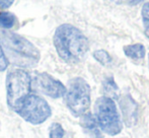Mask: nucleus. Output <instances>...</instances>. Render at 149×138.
Instances as JSON below:
<instances>
[{
	"label": "nucleus",
	"instance_id": "f257e3e1",
	"mask_svg": "<svg viewBox=\"0 0 149 138\" xmlns=\"http://www.w3.org/2000/svg\"><path fill=\"white\" fill-rule=\"evenodd\" d=\"M57 54L68 64H77L84 59L89 49L87 38L79 29L69 24L58 26L53 38Z\"/></svg>",
	"mask_w": 149,
	"mask_h": 138
},
{
	"label": "nucleus",
	"instance_id": "f03ea898",
	"mask_svg": "<svg viewBox=\"0 0 149 138\" xmlns=\"http://www.w3.org/2000/svg\"><path fill=\"white\" fill-rule=\"evenodd\" d=\"M0 43L9 63L20 67H33L39 63L41 53L39 49L22 36L11 32L0 35Z\"/></svg>",
	"mask_w": 149,
	"mask_h": 138
},
{
	"label": "nucleus",
	"instance_id": "7ed1b4c3",
	"mask_svg": "<svg viewBox=\"0 0 149 138\" xmlns=\"http://www.w3.org/2000/svg\"><path fill=\"white\" fill-rule=\"evenodd\" d=\"M33 79L31 74L22 68L10 70L6 75V102L15 112L22 102L31 93Z\"/></svg>",
	"mask_w": 149,
	"mask_h": 138
},
{
	"label": "nucleus",
	"instance_id": "20e7f679",
	"mask_svg": "<svg viewBox=\"0 0 149 138\" xmlns=\"http://www.w3.org/2000/svg\"><path fill=\"white\" fill-rule=\"evenodd\" d=\"M93 117L102 132L111 136L121 133L123 124L113 99L106 95L98 98L94 104Z\"/></svg>",
	"mask_w": 149,
	"mask_h": 138
},
{
	"label": "nucleus",
	"instance_id": "39448f33",
	"mask_svg": "<svg viewBox=\"0 0 149 138\" xmlns=\"http://www.w3.org/2000/svg\"><path fill=\"white\" fill-rule=\"evenodd\" d=\"M66 106L75 117H80L88 112L91 103L90 86L82 77H74L68 82L65 93Z\"/></svg>",
	"mask_w": 149,
	"mask_h": 138
},
{
	"label": "nucleus",
	"instance_id": "423d86ee",
	"mask_svg": "<svg viewBox=\"0 0 149 138\" xmlns=\"http://www.w3.org/2000/svg\"><path fill=\"white\" fill-rule=\"evenodd\" d=\"M26 122L31 125L45 123L52 116V109L48 102L35 93H30L15 110Z\"/></svg>",
	"mask_w": 149,
	"mask_h": 138
},
{
	"label": "nucleus",
	"instance_id": "0eeeda50",
	"mask_svg": "<svg viewBox=\"0 0 149 138\" xmlns=\"http://www.w3.org/2000/svg\"><path fill=\"white\" fill-rule=\"evenodd\" d=\"M35 84L37 89L45 95L52 99H59L65 95L66 86L60 80L56 79L47 72L38 73L35 76Z\"/></svg>",
	"mask_w": 149,
	"mask_h": 138
},
{
	"label": "nucleus",
	"instance_id": "6e6552de",
	"mask_svg": "<svg viewBox=\"0 0 149 138\" xmlns=\"http://www.w3.org/2000/svg\"><path fill=\"white\" fill-rule=\"evenodd\" d=\"M80 126L86 138H104L102 131L98 127L95 119L91 113L87 112L80 116Z\"/></svg>",
	"mask_w": 149,
	"mask_h": 138
},
{
	"label": "nucleus",
	"instance_id": "1a4fd4ad",
	"mask_svg": "<svg viewBox=\"0 0 149 138\" xmlns=\"http://www.w3.org/2000/svg\"><path fill=\"white\" fill-rule=\"evenodd\" d=\"M121 109L123 112L124 122L128 127H132L137 122V106L130 97L121 101Z\"/></svg>",
	"mask_w": 149,
	"mask_h": 138
},
{
	"label": "nucleus",
	"instance_id": "9d476101",
	"mask_svg": "<svg viewBox=\"0 0 149 138\" xmlns=\"http://www.w3.org/2000/svg\"><path fill=\"white\" fill-rule=\"evenodd\" d=\"M124 53L130 59L139 61L145 56V47L142 44H132L124 47Z\"/></svg>",
	"mask_w": 149,
	"mask_h": 138
},
{
	"label": "nucleus",
	"instance_id": "9b49d317",
	"mask_svg": "<svg viewBox=\"0 0 149 138\" xmlns=\"http://www.w3.org/2000/svg\"><path fill=\"white\" fill-rule=\"evenodd\" d=\"M18 20L14 14L7 11H0V28L9 30L17 24Z\"/></svg>",
	"mask_w": 149,
	"mask_h": 138
},
{
	"label": "nucleus",
	"instance_id": "f8f14e48",
	"mask_svg": "<svg viewBox=\"0 0 149 138\" xmlns=\"http://www.w3.org/2000/svg\"><path fill=\"white\" fill-rule=\"evenodd\" d=\"M104 89L106 93V97L113 99V97H116L118 93V86L115 82L113 77H109L104 81Z\"/></svg>",
	"mask_w": 149,
	"mask_h": 138
},
{
	"label": "nucleus",
	"instance_id": "ddd939ff",
	"mask_svg": "<svg viewBox=\"0 0 149 138\" xmlns=\"http://www.w3.org/2000/svg\"><path fill=\"white\" fill-rule=\"evenodd\" d=\"M65 135V130L60 123H52L49 129V138H63Z\"/></svg>",
	"mask_w": 149,
	"mask_h": 138
},
{
	"label": "nucleus",
	"instance_id": "4468645a",
	"mask_svg": "<svg viewBox=\"0 0 149 138\" xmlns=\"http://www.w3.org/2000/svg\"><path fill=\"white\" fill-rule=\"evenodd\" d=\"M93 57L95 58L96 61H98L102 65H109L112 62V57L111 55L104 50H97L93 53Z\"/></svg>",
	"mask_w": 149,
	"mask_h": 138
},
{
	"label": "nucleus",
	"instance_id": "2eb2a0df",
	"mask_svg": "<svg viewBox=\"0 0 149 138\" xmlns=\"http://www.w3.org/2000/svg\"><path fill=\"white\" fill-rule=\"evenodd\" d=\"M8 65H9V61H8L7 57H6L5 53H4L1 43H0V72L5 71L8 68Z\"/></svg>",
	"mask_w": 149,
	"mask_h": 138
},
{
	"label": "nucleus",
	"instance_id": "dca6fc26",
	"mask_svg": "<svg viewBox=\"0 0 149 138\" xmlns=\"http://www.w3.org/2000/svg\"><path fill=\"white\" fill-rule=\"evenodd\" d=\"M14 0H0V9L9 8L13 4Z\"/></svg>",
	"mask_w": 149,
	"mask_h": 138
},
{
	"label": "nucleus",
	"instance_id": "f3484780",
	"mask_svg": "<svg viewBox=\"0 0 149 138\" xmlns=\"http://www.w3.org/2000/svg\"><path fill=\"white\" fill-rule=\"evenodd\" d=\"M142 20H143V26H144V30H145V34L149 38V15L142 16Z\"/></svg>",
	"mask_w": 149,
	"mask_h": 138
},
{
	"label": "nucleus",
	"instance_id": "a211bd4d",
	"mask_svg": "<svg viewBox=\"0 0 149 138\" xmlns=\"http://www.w3.org/2000/svg\"><path fill=\"white\" fill-rule=\"evenodd\" d=\"M145 15H149V2L143 6V9H142V16Z\"/></svg>",
	"mask_w": 149,
	"mask_h": 138
},
{
	"label": "nucleus",
	"instance_id": "6ab92c4d",
	"mask_svg": "<svg viewBox=\"0 0 149 138\" xmlns=\"http://www.w3.org/2000/svg\"><path fill=\"white\" fill-rule=\"evenodd\" d=\"M148 65H149V55H148Z\"/></svg>",
	"mask_w": 149,
	"mask_h": 138
}]
</instances>
